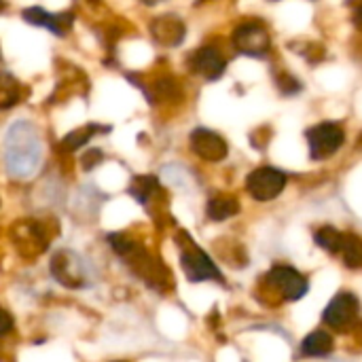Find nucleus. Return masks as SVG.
Segmentation results:
<instances>
[{"mask_svg":"<svg viewBox=\"0 0 362 362\" xmlns=\"http://www.w3.org/2000/svg\"><path fill=\"white\" fill-rule=\"evenodd\" d=\"M344 263L352 269L362 267V240L356 235H346L344 246H341Z\"/></svg>","mask_w":362,"mask_h":362,"instance_id":"16","label":"nucleus"},{"mask_svg":"<svg viewBox=\"0 0 362 362\" xmlns=\"http://www.w3.org/2000/svg\"><path fill=\"white\" fill-rule=\"evenodd\" d=\"M23 19L28 23H34V25H42L47 30H51L53 34L57 36H64V32L70 28L72 23V15L70 13H62V15H55V13H47L38 6H32V8H25L23 11Z\"/></svg>","mask_w":362,"mask_h":362,"instance_id":"12","label":"nucleus"},{"mask_svg":"<svg viewBox=\"0 0 362 362\" xmlns=\"http://www.w3.org/2000/svg\"><path fill=\"white\" fill-rule=\"evenodd\" d=\"M267 282L280 293L284 301H301L310 293L308 278L291 265H274L267 274Z\"/></svg>","mask_w":362,"mask_h":362,"instance_id":"6","label":"nucleus"},{"mask_svg":"<svg viewBox=\"0 0 362 362\" xmlns=\"http://www.w3.org/2000/svg\"><path fill=\"white\" fill-rule=\"evenodd\" d=\"M4 161L13 178H30L42 161V142L30 121H15L4 138Z\"/></svg>","mask_w":362,"mask_h":362,"instance_id":"1","label":"nucleus"},{"mask_svg":"<svg viewBox=\"0 0 362 362\" xmlns=\"http://www.w3.org/2000/svg\"><path fill=\"white\" fill-rule=\"evenodd\" d=\"M49 272L62 286H68V288H85L89 286V280H91L85 261L76 252H70V250L55 252L49 263Z\"/></svg>","mask_w":362,"mask_h":362,"instance_id":"3","label":"nucleus"},{"mask_svg":"<svg viewBox=\"0 0 362 362\" xmlns=\"http://www.w3.org/2000/svg\"><path fill=\"white\" fill-rule=\"evenodd\" d=\"M180 263H182L185 276L191 282H208V280L221 282L223 280V274L218 272V267L214 265V261L202 248H197V246H189L182 252Z\"/></svg>","mask_w":362,"mask_h":362,"instance_id":"8","label":"nucleus"},{"mask_svg":"<svg viewBox=\"0 0 362 362\" xmlns=\"http://www.w3.org/2000/svg\"><path fill=\"white\" fill-rule=\"evenodd\" d=\"M278 89H280L284 95H293V93L301 91V83H299L293 74L282 72V74L278 76Z\"/></svg>","mask_w":362,"mask_h":362,"instance_id":"21","label":"nucleus"},{"mask_svg":"<svg viewBox=\"0 0 362 362\" xmlns=\"http://www.w3.org/2000/svg\"><path fill=\"white\" fill-rule=\"evenodd\" d=\"M115 362H123V361H115Z\"/></svg>","mask_w":362,"mask_h":362,"instance_id":"27","label":"nucleus"},{"mask_svg":"<svg viewBox=\"0 0 362 362\" xmlns=\"http://www.w3.org/2000/svg\"><path fill=\"white\" fill-rule=\"evenodd\" d=\"M151 34L163 47H178L185 40L187 28L176 15H159L151 21Z\"/></svg>","mask_w":362,"mask_h":362,"instance_id":"11","label":"nucleus"},{"mask_svg":"<svg viewBox=\"0 0 362 362\" xmlns=\"http://www.w3.org/2000/svg\"><path fill=\"white\" fill-rule=\"evenodd\" d=\"M308 146H310V159L325 161L331 159L346 142V132L335 121H325L308 129L305 134Z\"/></svg>","mask_w":362,"mask_h":362,"instance_id":"2","label":"nucleus"},{"mask_svg":"<svg viewBox=\"0 0 362 362\" xmlns=\"http://www.w3.org/2000/svg\"><path fill=\"white\" fill-rule=\"evenodd\" d=\"M335 348L333 335L325 329H316L310 335H305V339L301 341V354L308 358H322L329 356Z\"/></svg>","mask_w":362,"mask_h":362,"instance_id":"13","label":"nucleus"},{"mask_svg":"<svg viewBox=\"0 0 362 362\" xmlns=\"http://www.w3.org/2000/svg\"><path fill=\"white\" fill-rule=\"evenodd\" d=\"M102 159H104L102 151H89V153H85V157H83V168L89 172V170H93Z\"/></svg>","mask_w":362,"mask_h":362,"instance_id":"22","label":"nucleus"},{"mask_svg":"<svg viewBox=\"0 0 362 362\" xmlns=\"http://www.w3.org/2000/svg\"><path fill=\"white\" fill-rule=\"evenodd\" d=\"M350 4L354 6V11H352V21H354V25L362 32V0L350 2Z\"/></svg>","mask_w":362,"mask_h":362,"instance_id":"24","label":"nucleus"},{"mask_svg":"<svg viewBox=\"0 0 362 362\" xmlns=\"http://www.w3.org/2000/svg\"><path fill=\"white\" fill-rule=\"evenodd\" d=\"M358 314H361V299L354 293H339L325 308L322 320L329 329L344 331L356 322Z\"/></svg>","mask_w":362,"mask_h":362,"instance_id":"7","label":"nucleus"},{"mask_svg":"<svg viewBox=\"0 0 362 362\" xmlns=\"http://www.w3.org/2000/svg\"><path fill=\"white\" fill-rule=\"evenodd\" d=\"M19 100V85L8 76L0 74V108H11Z\"/></svg>","mask_w":362,"mask_h":362,"instance_id":"19","label":"nucleus"},{"mask_svg":"<svg viewBox=\"0 0 362 362\" xmlns=\"http://www.w3.org/2000/svg\"><path fill=\"white\" fill-rule=\"evenodd\" d=\"M286 182H288V176L280 168L261 165L248 174L246 191L257 202H272L282 195V191L286 189Z\"/></svg>","mask_w":362,"mask_h":362,"instance_id":"4","label":"nucleus"},{"mask_svg":"<svg viewBox=\"0 0 362 362\" xmlns=\"http://www.w3.org/2000/svg\"><path fill=\"white\" fill-rule=\"evenodd\" d=\"M157 93L165 100H172V98H178L180 95V87L174 78H161L157 85H155Z\"/></svg>","mask_w":362,"mask_h":362,"instance_id":"20","label":"nucleus"},{"mask_svg":"<svg viewBox=\"0 0 362 362\" xmlns=\"http://www.w3.org/2000/svg\"><path fill=\"white\" fill-rule=\"evenodd\" d=\"M344 240H346V233H341L335 227H320L314 233V242L327 252H341Z\"/></svg>","mask_w":362,"mask_h":362,"instance_id":"15","label":"nucleus"},{"mask_svg":"<svg viewBox=\"0 0 362 362\" xmlns=\"http://www.w3.org/2000/svg\"><path fill=\"white\" fill-rule=\"evenodd\" d=\"M2 8H4V2H2V0H0V11H2Z\"/></svg>","mask_w":362,"mask_h":362,"instance_id":"25","label":"nucleus"},{"mask_svg":"<svg viewBox=\"0 0 362 362\" xmlns=\"http://www.w3.org/2000/svg\"><path fill=\"white\" fill-rule=\"evenodd\" d=\"M191 151L202 157L204 161H210V163H216V161H223L227 155H229V146L225 142V138L208 127H197L191 132Z\"/></svg>","mask_w":362,"mask_h":362,"instance_id":"9","label":"nucleus"},{"mask_svg":"<svg viewBox=\"0 0 362 362\" xmlns=\"http://www.w3.org/2000/svg\"><path fill=\"white\" fill-rule=\"evenodd\" d=\"M358 146H362V134H361V140H358Z\"/></svg>","mask_w":362,"mask_h":362,"instance_id":"26","label":"nucleus"},{"mask_svg":"<svg viewBox=\"0 0 362 362\" xmlns=\"http://www.w3.org/2000/svg\"><path fill=\"white\" fill-rule=\"evenodd\" d=\"M231 42L240 53L250 57H265L272 49V36L267 28L257 19L242 21L231 34Z\"/></svg>","mask_w":362,"mask_h":362,"instance_id":"5","label":"nucleus"},{"mask_svg":"<svg viewBox=\"0 0 362 362\" xmlns=\"http://www.w3.org/2000/svg\"><path fill=\"white\" fill-rule=\"evenodd\" d=\"M157 189H159V185H157V180H155L153 176H138V178H134L129 193H132L134 199H138L140 204H146V202L151 199V195H153Z\"/></svg>","mask_w":362,"mask_h":362,"instance_id":"18","label":"nucleus"},{"mask_svg":"<svg viewBox=\"0 0 362 362\" xmlns=\"http://www.w3.org/2000/svg\"><path fill=\"white\" fill-rule=\"evenodd\" d=\"M206 212H208V218H210V221L221 223V221H227V218L235 216V214L240 212V204H238L235 197L218 195V197H214V199L208 202Z\"/></svg>","mask_w":362,"mask_h":362,"instance_id":"14","label":"nucleus"},{"mask_svg":"<svg viewBox=\"0 0 362 362\" xmlns=\"http://www.w3.org/2000/svg\"><path fill=\"white\" fill-rule=\"evenodd\" d=\"M104 127H100V125H87V127H81V129H76V132H72V134H68L64 140H62V146L66 148V151H76V148H81L85 142H89L91 138H93V134L95 132H102Z\"/></svg>","mask_w":362,"mask_h":362,"instance_id":"17","label":"nucleus"},{"mask_svg":"<svg viewBox=\"0 0 362 362\" xmlns=\"http://www.w3.org/2000/svg\"><path fill=\"white\" fill-rule=\"evenodd\" d=\"M11 331H13V318H11V314L6 310L0 308V339L6 337Z\"/></svg>","mask_w":362,"mask_h":362,"instance_id":"23","label":"nucleus"},{"mask_svg":"<svg viewBox=\"0 0 362 362\" xmlns=\"http://www.w3.org/2000/svg\"><path fill=\"white\" fill-rule=\"evenodd\" d=\"M189 66L195 74L204 76L206 81H216L225 74L227 59L214 47H202L189 57Z\"/></svg>","mask_w":362,"mask_h":362,"instance_id":"10","label":"nucleus"}]
</instances>
